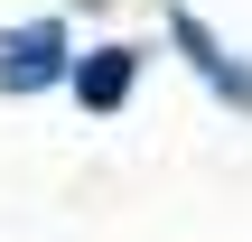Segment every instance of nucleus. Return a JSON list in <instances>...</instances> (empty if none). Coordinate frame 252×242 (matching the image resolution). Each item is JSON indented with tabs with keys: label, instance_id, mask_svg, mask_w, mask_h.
<instances>
[{
	"label": "nucleus",
	"instance_id": "nucleus-2",
	"mask_svg": "<svg viewBox=\"0 0 252 242\" xmlns=\"http://www.w3.org/2000/svg\"><path fill=\"white\" fill-rule=\"evenodd\" d=\"M168 28H178L187 65H196V75H206V84H215L224 103H243V112H252V65H243V56H224V47L206 37V19H196V9H168Z\"/></svg>",
	"mask_w": 252,
	"mask_h": 242
},
{
	"label": "nucleus",
	"instance_id": "nucleus-1",
	"mask_svg": "<svg viewBox=\"0 0 252 242\" xmlns=\"http://www.w3.org/2000/svg\"><path fill=\"white\" fill-rule=\"evenodd\" d=\"M47 84H65V28L28 19L0 37V93H47Z\"/></svg>",
	"mask_w": 252,
	"mask_h": 242
},
{
	"label": "nucleus",
	"instance_id": "nucleus-3",
	"mask_svg": "<svg viewBox=\"0 0 252 242\" xmlns=\"http://www.w3.org/2000/svg\"><path fill=\"white\" fill-rule=\"evenodd\" d=\"M131 47H94V65H75V93L94 103V112H122V93H131Z\"/></svg>",
	"mask_w": 252,
	"mask_h": 242
}]
</instances>
